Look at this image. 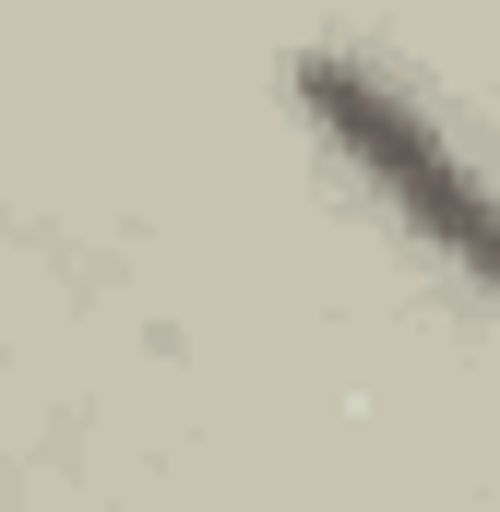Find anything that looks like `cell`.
<instances>
[{
	"label": "cell",
	"mask_w": 500,
	"mask_h": 512,
	"mask_svg": "<svg viewBox=\"0 0 500 512\" xmlns=\"http://www.w3.org/2000/svg\"><path fill=\"white\" fill-rule=\"evenodd\" d=\"M286 96H298L310 143L370 191L381 215L441 262V274H465V286L500 310V179L489 167L429 120L393 72H370L358 48H298V60H286Z\"/></svg>",
	"instance_id": "6da1fadb"
}]
</instances>
